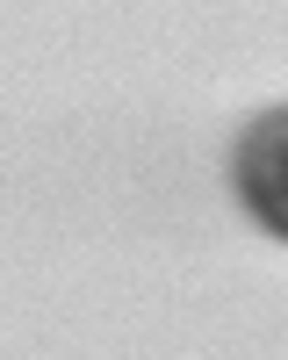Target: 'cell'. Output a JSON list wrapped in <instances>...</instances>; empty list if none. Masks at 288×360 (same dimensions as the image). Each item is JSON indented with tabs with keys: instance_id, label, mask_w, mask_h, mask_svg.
Segmentation results:
<instances>
[{
	"instance_id": "obj_1",
	"label": "cell",
	"mask_w": 288,
	"mask_h": 360,
	"mask_svg": "<svg viewBox=\"0 0 288 360\" xmlns=\"http://www.w3.org/2000/svg\"><path fill=\"white\" fill-rule=\"evenodd\" d=\"M230 188H238L259 231L288 238V101L245 123L238 152H230Z\"/></svg>"
}]
</instances>
